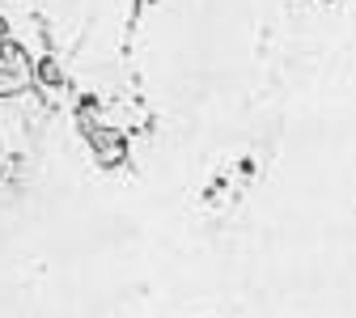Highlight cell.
Returning <instances> with one entry per match:
<instances>
[{
    "label": "cell",
    "mask_w": 356,
    "mask_h": 318,
    "mask_svg": "<svg viewBox=\"0 0 356 318\" xmlns=\"http://www.w3.org/2000/svg\"><path fill=\"white\" fill-rule=\"evenodd\" d=\"M89 145H94V157L102 166H119L127 157V141L119 132H111V127H94V132H89Z\"/></svg>",
    "instance_id": "obj_2"
},
{
    "label": "cell",
    "mask_w": 356,
    "mask_h": 318,
    "mask_svg": "<svg viewBox=\"0 0 356 318\" xmlns=\"http://www.w3.org/2000/svg\"><path fill=\"white\" fill-rule=\"evenodd\" d=\"M5 34H9V22H5V17H0V42H5Z\"/></svg>",
    "instance_id": "obj_3"
},
{
    "label": "cell",
    "mask_w": 356,
    "mask_h": 318,
    "mask_svg": "<svg viewBox=\"0 0 356 318\" xmlns=\"http://www.w3.org/2000/svg\"><path fill=\"white\" fill-rule=\"evenodd\" d=\"M34 85V60L22 42L5 38L0 42V98H13V94H26Z\"/></svg>",
    "instance_id": "obj_1"
}]
</instances>
